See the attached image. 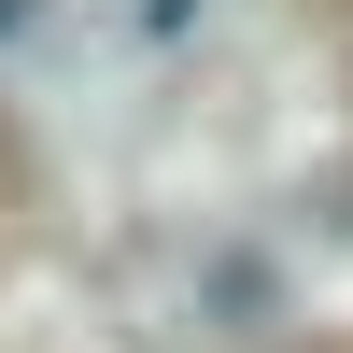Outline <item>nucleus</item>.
Listing matches in <instances>:
<instances>
[{"label":"nucleus","mask_w":353,"mask_h":353,"mask_svg":"<svg viewBox=\"0 0 353 353\" xmlns=\"http://www.w3.org/2000/svg\"><path fill=\"white\" fill-rule=\"evenodd\" d=\"M0 28H14V0H0Z\"/></svg>","instance_id":"f257e3e1"}]
</instances>
